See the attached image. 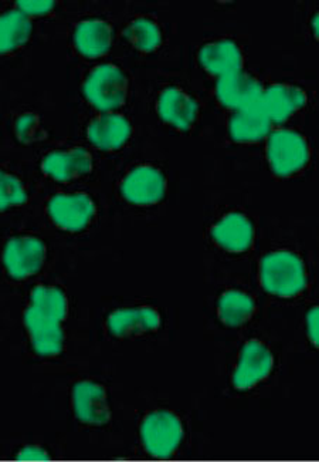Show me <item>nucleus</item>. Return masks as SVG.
Here are the masks:
<instances>
[{
  "mask_svg": "<svg viewBox=\"0 0 319 462\" xmlns=\"http://www.w3.org/2000/svg\"><path fill=\"white\" fill-rule=\"evenodd\" d=\"M260 285L267 293L279 299H294L308 285L305 262L293 251L269 252L260 261Z\"/></svg>",
  "mask_w": 319,
  "mask_h": 462,
  "instance_id": "nucleus-1",
  "label": "nucleus"
},
{
  "mask_svg": "<svg viewBox=\"0 0 319 462\" xmlns=\"http://www.w3.org/2000/svg\"><path fill=\"white\" fill-rule=\"evenodd\" d=\"M266 157L276 177L293 178L303 174L311 162L308 140L293 128H277L267 137Z\"/></svg>",
  "mask_w": 319,
  "mask_h": 462,
  "instance_id": "nucleus-2",
  "label": "nucleus"
},
{
  "mask_svg": "<svg viewBox=\"0 0 319 462\" xmlns=\"http://www.w3.org/2000/svg\"><path fill=\"white\" fill-rule=\"evenodd\" d=\"M140 439L148 456L158 459L170 458L182 446L185 426L177 412L153 410L141 421Z\"/></svg>",
  "mask_w": 319,
  "mask_h": 462,
  "instance_id": "nucleus-3",
  "label": "nucleus"
},
{
  "mask_svg": "<svg viewBox=\"0 0 319 462\" xmlns=\"http://www.w3.org/2000/svg\"><path fill=\"white\" fill-rule=\"evenodd\" d=\"M130 81L123 69L115 64H100L84 81L83 93L96 110L114 113L127 103Z\"/></svg>",
  "mask_w": 319,
  "mask_h": 462,
  "instance_id": "nucleus-4",
  "label": "nucleus"
},
{
  "mask_svg": "<svg viewBox=\"0 0 319 462\" xmlns=\"http://www.w3.org/2000/svg\"><path fill=\"white\" fill-rule=\"evenodd\" d=\"M276 357L267 343L251 338L240 348L233 372L232 385L237 392H250L264 384L273 374Z\"/></svg>",
  "mask_w": 319,
  "mask_h": 462,
  "instance_id": "nucleus-5",
  "label": "nucleus"
},
{
  "mask_svg": "<svg viewBox=\"0 0 319 462\" xmlns=\"http://www.w3.org/2000/svg\"><path fill=\"white\" fill-rule=\"evenodd\" d=\"M47 217L60 231L78 234L86 231L96 215L93 198L84 192L56 194L47 201Z\"/></svg>",
  "mask_w": 319,
  "mask_h": 462,
  "instance_id": "nucleus-6",
  "label": "nucleus"
},
{
  "mask_svg": "<svg viewBox=\"0 0 319 462\" xmlns=\"http://www.w3.org/2000/svg\"><path fill=\"white\" fill-rule=\"evenodd\" d=\"M47 258L46 244L37 236L21 235L5 244L2 263L14 281H26L43 269Z\"/></svg>",
  "mask_w": 319,
  "mask_h": 462,
  "instance_id": "nucleus-7",
  "label": "nucleus"
},
{
  "mask_svg": "<svg viewBox=\"0 0 319 462\" xmlns=\"http://www.w3.org/2000/svg\"><path fill=\"white\" fill-rule=\"evenodd\" d=\"M120 192L125 201L135 207H153L167 197V175L155 165H138L123 178Z\"/></svg>",
  "mask_w": 319,
  "mask_h": 462,
  "instance_id": "nucleus-8",
  "label": "nucleus"
},
{
  "mask_svg": "<svg viewBox=\"0 0 319 462\" xmlns=\"http://www.w3.org/2000/svg\"><path fill=\"white\" fill-rule=\"evenodd\" d=\"M71 410L77 421L88 427H104L113 420L105 387L93 380L77 382L71 389Z\"/></svg>",
  "mask_w": 319,
  "mask_h": 462,
  "instance_id": "nucleus-9",
  "label": "nucleus"
},
{
  "mask_svg": "<svg viewBox=\"0 0 319 462\" xmlns=\"http://www.w3.org/2000/svg\"><path fill=\"white\" fill-rule=\"evenodd\" d=\"M106 332L114 338H137L160 330L162 316L152 306L115 309L106 318Z\"/></svg>",
  "mask_w": 319,
  "mask_h": 462,
  "instance_id": "nucleus-10",
  "label": "nucleus"
},
{
  "mask_svg": "<svg viewBox=\"0 0 319 462\" xmlns=\"http://www.w3.org/2000/svg\"><path fill=\"white\" fill-rule=\"evenodd\" d=\"M210 236L217 248L227 254H246L256 242V228L246 214L232 211L213 225Z\"/></svg>",
  "mask_w": 319,
  "mask_h": 462,
  "instance_id": "nucleus-11",
  "label": "nucleus"
},
{
  "mask_svg": "<svg viewBox=\"0 0 319 462\" xmlns=\"http://www.w3.org/2000/svg\"><path fill=\"white\" fill-rule=\"evenodd\" d=\"M23 325L34 355L51 358L63 353L66 345L63 323L41 316L27 306L23 313Z\"/></svg>",
  "mask_w": 319,
  "mask_h": 462,
  "instance_id": "nucleus-12",
  "label": "nucleus"
},
{
  "mask_svg": "<svg viewBox=\"0 0 319 462\" xmlns=\"http://www.w3.org/2000/svg\"><path fill=\"white\" fill-rule=\"evenodd\" d=\"M93 154L87 148L51 151L41 160V171L57 182H70L93 171Z\"/></svg>",
  "mask_w": 319,
  "mask_h": 462,
  "instance_id": "nucleus-13",
  "label": "nucleus"
},
{
  "mask_svg": "<svg viewBox=\"0 0 319 462\" xmlns=\"http://www.w3.org/2000/svg\"><path fill=\"white\" fill-rule=\"evenodd\" d=\"M263 90V86L253 74L239 70L219 79L216 97L223 107L239 111L259 105Z\"/></svg>",
  "mask_w": 319,
  "mask_h": 462,
  "instance_id": "nucleus-14",
  "label": "nucleus"
},
{
  "mask_svg": "<svg viewBox=\"0 0 319 462\" xmlns=\"http://www.w3.org/2000/svg\"><path fill=\"white\" fill-rule=\"evenodd\" d=\"M306 101L305 91L296 84L274 83L264 88L260 106L271 125H284L305 107Z\"/></svg>",
  "mask_w": 319,
  "mask_h": 462,
  "instance_id": "nucleus-15",
  "label": "nucleus"
},
{
  "mask_svg": "<svg viewBox=\"0 0 319 462\" xmlns=\"http://www.w3.org/2000/svg\"><path fill=\"white\" fill-rule=\"evenodd\" d=\"M157 111L163 123L179 131L190 130L199 117L196 100L179 88H168L160 94Z\"/></svg>",
  "mask_w": 319,
  "mask_h": 462,
  "instance_id": "nucleus-16",
  "label": "nucleus"
},
{
  "mask_svg": "<svg viewBox=\"0 0 319 462\" xmlns=\"http://www.w3.org/2000/svg\"><path fill=\"white\" fill-rule=\"evenodd\" d=\"M132 135L128 118L117 113H103L96 116L87 127V137L94 147L101 151L121 150Z\"/></svg>",
  "mask_w": 319,
  "mask_h": 462,
  "instance_id": "nucleus-17",
  "label": "nucleus"
},
{
  "mask_svg": "<svg viewBox=\"0 0 319 462\" xmlns=\"http://www.w3.org/2000/svg\"><path fill=\"white\" fill-rule=\"evenodd\" d=\"M199 63L212 76L223 78L234 71L243 70V51L236 42L229 39L212 42L200 49Z\"/></svg>",
  "mask_w": 319,
  "mask_h": 462,
  "instance_id": "nucleus-18",
  "label": "nucleus"
},
{
  "mask_svg": "<svg viewBox=\"0 0 319 462\" xmlns=\"http://www.w3.org/2000/svg\"><path fill=\"white\" fill-rule=\"evenodd\" d=\"M73 42L76 51L84 58H103L113 47V26L103 19H87L77 24Z\"/></svg>",
  "mask_w": 319,
  "mask_h": 462,
  "instance_id": "nucleus-19",
  "label": "nucleus"
},
{
  "mask_svg": "<svg viewBox=\"0 0 319 462\" xmlns=\"http://www.w3.org/2000/svg\"><path fill=\"white\" fill-rule=\"evenodd\" d=\"M271 127V121L259 103L251 107L234 111L229 121V135L237 144H256L269 137Z\"/></svg>",
  "mask_w": 319,
  "mask_h": 462,
  "instance_id": "nucleus-20",
  "label": "nucleus"
},
{
  "mask_svg": "<svg viewBox=\"0 0 319 462\" xmlns=\"http://www.w3.org/2000/svg\"><path fill=\"white\" fill-rule=\"evenodd\" d=\"M256 312L257 303L253 296L240 289L223 291L217 300V319L226 328H243L254 318Z\"/></svg>",
  "mask_w": 319,
  "mask_h": 462,
  "instance_id": "nucleus-21",
  "label": "nucleus"
},
{
  "mask_svg": "<svg viewBox=\"0 0 319 462\" xmlns=\"http://www.w3.org/2000/svg\"><path fill=\"white\" fill-rule=\"evenodd\" d=\"M33 33L32 19L19 9L0 14V56L14 53L27 42Z\"/></svg>",
  "mask_w": 319,
  "mask_h": 462,
  "instance_id": "nucleus-22",
  "label": "nucleus"
},
{
  "mask_svg": "<svg viewBox=\"0 0 319 462\" xmlns=\"http://www.w3.org/2000/svg\"><path fill=\"white\" fill-rule=\"evenodd\" d=\"M29 308L41 316L63 323L68 316V298L63 289L57 286L41 285L32 291Z\"/></svg>",
  "mask_w": 319,
  "mask_h": 462,
  "instance_id": "nucleus-23",
  "label": "nucleus"
},
{
  "mask_svg": "<svg viewBox=\"0 0 319 462\" xmlns=\"http://www.w3.org/2000/svg\"><path fill=\"white\" fill-rule=\"evenodd\" d=\"M123 36L130 42L131 46L142 53H152L162 43L160 24L150 17H137L131 22L123 31Z\"/></svg>",
  "mask_w": 319,
  "mask_h": 462,
  "instance_id": "nucleus-24",
  "label": "nucleus"
},
{
  "mask_svg": "<svg viewBox=\"0 0 319 462\" xmlns=\"http://www.w3.org/2000/svg\"><path fill=\"white\" fill-rule=\"evenodd\" d=\"M26 202V187L21 178L0 168V211L17 208Z\"/></svg>",
  "mask_w": 319,
  "mask_h": 462,
  "instance_id": "nucleus-25",
  "label": "nucleus"
},
{
  "mask_svg": "<svg viewBox=\"0 0 319 462\" xmlns=\"http://www.w3.org/2000/svg\"><path fill=\"white\" fill-rule=\"evenodd\" d=\"M14 134L22 144H34L41 143L46 137V130L41 125V117L33 113H26L17 118L14 123Z\"/></svg>",
  "mask_w": 319,
  "mask_h": 462,
  "instance_id": "nucleus-26",
  "label": "nucleus"
},
{
  "mask_svg": "<svg viewBox=\"0 0 319 462\" xmlns=\"http://www.w3.org/2000/svg\"><path fill=\"white\" fill-rule=\"evenodd\" d=\"M16 9L23 12L29 17H41L51 14L56 7L53 0H41V2H16Z\"/></svg>",
  "mask_w": 319,
  "mask_h": 462,
  "instance_id": "nucleus-27",
  "label": "nucleus"
},
{
  "mask_svg": "<svg viewBox=\"0 0 319 462\" xmlns=\"http://www.w3.org/2000/svg\"><path fill=\"white\" fill-rule=\"evenodd\" d=\"M50 458L49 451L37 444H27L16 454V459L19 461H50Z\"/></svg>",
  "mask_w": 319,
  "mask_h": 462,
  "instance_id": "nucleus-28",
  "label": "nucleus"
},
{
  "mask_svg": "<svg viewBox=\"0 0 319 462\" xmlns=\"http://www.w3.org/2000/svg\"><path fill=\"white\" fill-rule=\"evenodd\" d=\"M305 332L306 337L314 347L319 345V309L318 306H313L305 315Z\"/></svg>",
  "mask_w": 319,
  "mask_h": 462,
  "instance_id": "nucleus-29",
  "label": "nucleus"
}]
</instances>
